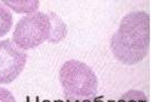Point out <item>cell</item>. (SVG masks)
<instances>
[{
  "instance_id": "6da1fadb",
  "label": "cell",
  "mask_w": 151,
  "mask_h": 102,
  "mask_svg": "<svg viewBox=\"0 0 151 102\" xmlns=\"http://www.w3.org/2000/svg\"><path fill=\"white\" fill-rule=\"evenodd\" d=\"M150 44V16L144 11H131L121 21L119 29L110 39V49L118 61L135 65L142 61Z\"/></svg>"
},
{
  "instance_id": "7a4b0ae2",
  "label": "cell",
  "mask_w": 151,
  "mask_h": 102,
  "mask_svg": "<svg viewBox=\"0 0 151 102\" xmlns=\"http://www.w3.org/2000/svg\"><path fill=\"white\" fill-rule=\"evenodd\" d=\"M59 80L68 100H89L97 95L98 78L86 64L68 60L60 67Z\"/></svg>"
},
{
  "instance_id": "3957f363",
  "label": "cell",
  "mask_w": 151,
  "mask_h": 102,
  "mask_svg": "<svg viewBox=\"0 0 151 102\" xmlns=\"http://www.w3.org/2000/svg\"><path fill=\"white\" fill-rule=\"evenodd\" d=\"M52 29L50 15L34 11L18 21L13 34V40L23 51L34 49L47 40L51 41Z\"/></svg>"
},
{
  "instance_id": "277c9868",
  "label": "cell",
  "mask_w": 151,
  "mask_h": 102,
  "mask_svg": "<svg viewBox=\"0 0 151 102\" xmlns=\"http://www.w3.org/2000/svg\"><path fill=\"white\" fill-rule=\"evenodd\" d=\"M27 55L12 40L0 41V84H9L21 75Z\"/></svg>"
},
{
  "instance_id": "5b68a950",
  "label": "cell",
  "mask_w": 151,
  "mask_h": 102,
  "mask_svg": "<svg viewBox=\"0 0 151 102\" xmlns=\"http://www.w3.org/2000/svg\"><path fill=\"white\" fill-rule=\"evenodd\" d=\"M13 25V17L9 9L0 4V37L7 34Z\"/></svg>"
},
{
  "instance_id": "8992f818",
  "label": "cell",
  "mask_w": 151,
  "mask_h": 102,
  "mask_svg": "<svg viewBox=\"0 0 151 102\" xmlns=\"http://www.w3.org/2000/svg\"><path fill=\"white\" fill-rule=\"evenodd\" d=\"M114 102V101H110ZM115 102H149L147 95L143 92L137 91V90H129L125 92L123 95L119 96V99Z\"/></svg>"
},
{
  "instance_id": "52a82bcc",
  "label": "cell",
  "mask_w": 151,
  "mask_h": 102,
  "mask_svg": "<svg viewBox=\"0 0 151 102\" xmlns=\"http://www.w3.org/2000/svg\"><path fill=\"white\" fill-rule=\"evenodd\" d=\"M5 2V5H7L9 7L12 6H21V8L17 10V13H26L29 10L37 9L39 6V1H2Z\"/></svg>"
},
{
  "instance_id": "ba28073f",
  "label": "cell",
  "mask_w": 151,
  "mask_h": 102,
  "mask_svg": "<svg viewBox=\"0 0 151 102\" xmlns=\"http://www.w3.org/2000/svg\"><path fill=\"white\" fill-rule=\"evenodd\" d=\"M0 102H16L14 95L5 88H0Z\"/></svg>"
}]
</instances>
